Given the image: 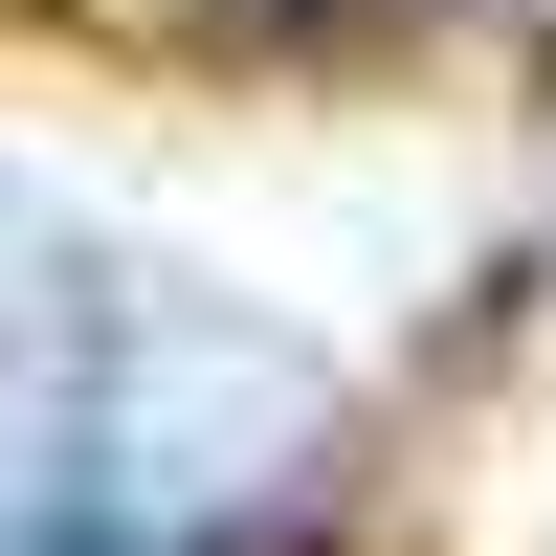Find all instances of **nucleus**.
<instances>
[{"label": "nucleus", "mask_w": 556, "mask_h": 556, "mask_svg": "<svg viewBox=\"0 0 556 556\" xmlns=\"http://www.w3.org/2000/svg\"><path fill=\"white\" fill-rule=\"evenodd\" d=\"M334 401L267 312L178 267H0V556H290Z\"/></svg>", "instance_id": "obj_1"}]
</instances>
